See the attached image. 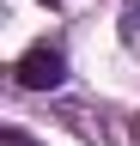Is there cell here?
I'll list each match as a JSON object with an SVG mask.
<instances>
[{
  "label": "cell",
  "mask_w": 140,
  "mask_h": 146,
  "mask_svg": "<svg viewBox=\"0 0 140 146\" xmlns=\"http://www.w3.org/2000/svg\"><path fill=\"white\" fill-rule=\"evenodd\" d=\"M0 146H37V140H31L25 128H0Z\"/></svg>",
  "instance_id": "7a4b0ae2"
},
{
  "label": "cell",
  "mask_w": 140,
  "mask_h": 146,
  "mask_svg": "<svg viewBox=\"0 0 140 146\" xmlns=\"http://www.w3.org/2000/svg\"><path fill=\"white\" fill-rule=\"evenodd\" d=\"M12 73H19V85L25 91H55L67 79V55L55 43H37V49H25L19 61H12Z\"/></svg>",
  "instance_id": "6da1fadb"
}]
</instances>
